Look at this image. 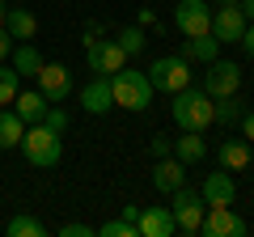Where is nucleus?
<instances>
[{
  "mask_svg": "<svg viewBox=\"0 0 254 237\" xmlns=\"http://www.w3.org/2000/svg\"><path fill=\"white\" fill-rule=\"evenodd\" d=\"M17 93H21V76L13 72V64H0V106H13Z\"/></svg>",
  "mask_w": 254,
  "mask_h": 237,
  "instance_id": "nucleus-26",
  "label": "nucleus"
},
{
  "mask_svg": "<svg viewBox=\"0 0 254 237\" xmlns=\"http://www.w3.org/2000/svg\"><path fill=\"white\" fill-rule=\"evenodd\" d=\"M115 43L127 51V59H131V55H140V51H144V43H148V38H144V26H123V30L115 34Z\"/></svg>",
  "mask_w": 254,
  "mask_h": 237,
  "instance_id": "nucleus-25",
  "label": "nucleus"
},
{
  "mask_svg": "<svg viewBox=\"0 0 254 237\" xmlns=\"http://www.w3.org/2000/svg\"><path fill=\"white\" fill-rule=\"evenodd\" d=\"M242 89V64H233V59H212V64H203V93H208L212 102L216 98H229V93Z\"/></svg>",
  "mask_w": 254,
  "mask_h": 237,
  "instance_id": "nucleus-5",
  "label": "nucleus"
},
{
  "mask_svg": "<svg viewBox=\"0 0 254 237\" xmlns=\"http://www.w3.org/2000/svg\"><path fill=\"white\" fill-rule=\"evenodd\" d=\"M136 26H144V30L157 26V13H153V9H140V13H136Z\"/></svg>",
  "mask_w": 254,
  "mask_h": 237,
  "instance_id": "nucleus-33",
  "label": "nucleus"
},
{
  "mask_svg": "<svg viewBox=\"0 0 254 237\" xmlns=\"http://www.w3.org/2000/svg\"><path fill=\"white\" fill-rule=\"evenodd\" d=\"M9 51H13V34H9L4 26H0V64L9 59Z\"/></svg>",
  "mask_w": 254,
  "mask_h": 237,
  "instance_id": "nucleus-32",
  "label": "nucleus"
},
{
  "mask_svg": "<svg viewBox=\"0 0 254 237\" xmlns=\"http://www.w3.org/2000/svg\"><path fill=\"white\" fill-rule=\"evenodd\" d=\"M17 4H30V0H17Z\"/></svg>",
  "mask_w": 254,
  "mask_h": 237,
  "instance_id": "nucleus-38",
  "label": "nucleus"
},
{
  "mask_svg": "<svg viewBox=\"0 0 254 237\" xmlns=\"http://www.w3.org/2000/svg\"><path fill=\"white\" fill-rule=\"evenodd\" d=\"M43 127H51L55 136H64V131H68V115H64L60 106H47V115H43Z\"/></svg>",
  "mask_w": 254,
  "mask_h": 237,
  "instance_id": "nucleus-28",
  "label": "nucleus"
},
{
  "mask_svg": "<svg viewBox=\"0 0 254 237\" xmlns=\"http://www.w3.org/2000/svg\"><path fill=\"white\" fill-rule=\"evenodd\" d=\"M34 81H38V93H43L51 106H60V102L72 98V72H68L64 64H43L34 72Z\"/></svg>",
  "mask_w": 254,
  "mask_h": 237,
  "instance_id": "nucleus-10",
  "label": "nucleus"
},
{
  "mask_svg": "<svg viewBox=\"0 0 254 237\" xmlns=\"http://www.w3.org/2000/svg\"><path fill=\"white\" fill-rule=\"evenodd\" d=\"M153 186L161 195H174L178 186H187V165L178 161V157H157V165H153Z\"/></svg>",
  "mask_w": 254,
  "mask_h": 237,
  "instance_id": "nucleus-15",
  "label": "nucleus"
},
{
  "mask_svg": "<svg viewBox=\"0 0 254 237\" xmlns=\"http://www.w3.org/2000/svg\"><path fill=\"white\" fill-rule=\"evenodd\" d=\"M174 157H178L182 165H199L203 157H208V140H203V131H182V136L174 140Z\"/></svg>",
  "mask_w": 254,
  "mask_h": 237,
  "instance_id": "nucleus-18",
  "label": "nucleus"
},
{
  "mask_svg": "<svg viewBox=\"0 0 254 237\" xmlns=\"http://www.w3.org/2000/svg\"><path fill=\"white\" fill-rule=\"evenodd\" d=\"M242 47H246V55H254V21H246V34H242Z\"/></svg>",
  "mask_w": 254,
  "mask_h": 237,
  "instance_id": "nucleus-34",
  "label": "nucleus"
},
{
  "mask_svg": "<svg viewBox=\"0 0 254 237\" xmlns=\"http://www.w3.org/2000/svg\"><path fill=\"white\" fill-rule=\"evenodd\" d=\"M4 17H9V0H0V26H4Z\"/></svg>",
  "mask_w": 254,
  "mask_h": 237,
  "instance_id": "nucleus-36",
  "label": "nucleus"
},
{
  "mask_svg": "<svg viewBox=\"0 0 254 237\" xmlns=\"http://www.w3.org/2000/svg\"><path fill=\"white\" fill-rule=\"evenodd\" d=\"M246 34V13L237 0H220V9L212 13V38L216 43H242Z\"/></svg>",
  "mask_w": 254,
  "mask_h": 237,
  "instance_id": "nucleus-8",
  "label": "nucleus"
},
{
  "mask_svg": "<svg viewBox=\"0 0 254 237\" xmlns=\"http://www.w3.org/2000/svg\"><path fill=\"white\" fill-rule=\"evenodd\" d=\"M21 136H26V123L13 106H0V148H17Z\"/></svg>",
  "mask_w": 254,
  "mask_h": 237,
  "instance_id": "nucleus-21",
  "label": "nucleus"
},
{
  "mask_svg": "<svg viewBox=\"0 0 254 237\" xmlns=\"http://www.w3.org/2000/svg\"><path fill=\"white\" fill-rule=\"evenodd\" d=\"M237 127H242L246 144H254V110H242V118H237Z\"/></svg>",
  "mask_w": 254,
  "mask_h": 237,
  "instance_id": "nucleus-31",
  "label": "nucleus"
},
{
  "mask_svg": "<svg viewBox=\"0 0 254 237\" xmlns=\"http://www.w3.org/2000/svg\"><path fill=\"white\" fill-rule=\"evenodd\" d=\"M47 106H51V102H47V98H43L38 89H21L17 98H13V110L21 115V123H26V127H34V123H43Z\"/></svg>",
  "mask_w": 254,
  "mask_h": 237,
  "instance_id": "nucleus-17",
  "label": "nucleus"
},
{
  "mask_svg": "<svg viewBox=\"0 0 254 237\" xmlns=\"http://www.w3.org/2000/svg\"><path fill=\"white\" fill-rule=\"evenodd\" d=\"M148 81H153V89H161V93L187 89L190 85V59H182V55H161V59L148 64Z\"/></svg>",
  "mask_w": 254,
  "mask_h": 237,
  "instance_id": "nucleus-4",
  "label": "nucleus"
},
{
  "mask_svg": "<svg viewBox=\"0 0 254 237\" xmlns=\"http://www.w3.org/2000/svg\"><path fill=\"white\" fill-rule=\"evenodd\" d=\"M136 233H140V237H174V233H178L174 212H170V208H140Z\"/></svg>",
  "mask_w": 254,
  "mask_h": 237,
  "instance_id": "nucleus-14",
  "label": "nucleus"
},
{
  "mask_svg": "<svg viewBox=\"0 0 254 237\" xmlns=\"http://www.w3.org/2000/svg\"><path fill=\"white\" fill-rule=\"evenodd\" d=\"M250 170H254V144H250Z\"/></svg>",
  "mask_w": 254,
  "mask_h": 237,
  "instance_id": "nucleus-37",
  "label": "nucleus"
},
{
  "mask_svg": "<svg viewBox=\"0 0 254 237\" xmlns=\"http://www.w3.org/2000/svg\"><path fill=\"white\" fill-rule=\"evenodd\" d=\"M242 110H246V102H237V93H229V98H216V110H212V123H220V127H237Z\"/></svg>",
  "mask_w": 254,
  "mask_h": 237,
  "instance_id": "nucleus-23",
  "label": "nucleus"
},
{
  "mask_svg": "<svg viewBox=\"0 0 254 237\" xmlns=\"http://www.w3.org/2000/svg\"><path fill=\"white\" fill-rule=\"evenodd\" d=\"M170 212H174V225H178V233H199V220H203V212H208V203H203L199 191L178 186V191L170 195Z\"/></svg>",
  "mask_w": 254,
  "mask_h": 237,
  "instance_id": "nucleus-6",
  "label": "nucleus"
},
{
  "mask_svg": "<svg viewBox=\"0 0 254 237\" xmlns=\"http://www.w3.org/2000/svg\"><path fill=\"white\" fill-rule=\"evenodd\" d=\"M174 26H178L182 38L212 34V4L208 0H178L174 4Z\"/></svg>",
  "mask_w": 254,
  "mask_h": 237,
  "instance_id": "nucleus-7",
  "label": "nucleus"
},
{
  "mask_svg": "<svg viewBox=\"0 0 254 237\" xmlns=\"http://www.w3.org/2000/svg\"><path fill=\"white\" fill-rule=\"evenodd\" d=\"M4 30L13 34V43H30V38L38 34V17L26 4H17V9H9V17H4Z\"/></svg>",
  "mask_w": 254,
  "mask_h": 237,
  "instance_id": "nucleus-19",
  "label": "nucleus"
},
{
  "mask_svg": "<svg viewBox=\"0 0 254 237\" xmlns=\"http://www.w3.org/2000/svg\"><path fill=\"white\" fill-rule=\"evenodd\" d=\"M21 157H26L34 170H51V165H60L64 157V136H55L51 127H43V123H34V127H26V136H21Z\"/></svg>",
  "mask_w": 254,
  "mask_h": 237,
  "instance_id": "nucleus-3",
  "label": "nucleus"
},
{
  "mask_svg": "<svg viewBox=\"0 0 254 237\" xmlns=\"http://www.w3.org/2000/svg\"><path fill=\"white\" fill-rule=\"evenodd\" d=\"M174 98V106H170V115H174V123H178V131H203V127H212V110H216V102L208 98L203 89H178V93H170Z\"/></svg>",
  "mask_w": 254,
  "mask_h": 237,
  "instance_id": "nucleus-2",
  "label": "nucleus"
},
{
  "mask_svg": "<svg viewBox=\"0 0 254 237\" xmlns=\"http://www.w3.org/2000/svg\"><path fill=\"white\" fill-rule=\"evenodd\" d=\"M199 233L203 237H246V220L233 212V203L225 208H208L199 220Z\"/></svg>",
  "mask_w": 254,
  "mask_h": 237,
  "instance_id": "nucleus-11",
  "label": "nucleus"
},
{
  "mask_svg": "<svg viewBox=\"0 0 254 237\" xmlns=\"http://www.w3.org/2000/svg\"><path fill=\"white\" fill-rule=\"evenodd\" d=\"M98 237H140V233H136V220H127V216H110L106 225H98Z\"/></svg>",
  "mask_w": 254,
  "mask_h": 237,
  "instance_id": "nucleus-27",
  "label": "nucleus"
},
{
  "mask_svg": "<svg viewBox=\"0 0 254 237\" xmlns=\"http://www.w3.org/2000/svg\"><path fill=\"white\" fill-rule=\"evenodd\" d=\"M153 81H148V72H140V68H119V72H110V98H115L119 110H148V102H153Z\"/></svg>",
  "mask_w": 254,
  "mask_h": 237,
  "instance_id": "nucleus-1",
  "label": "nucleus"
},
{
  "mask_svg": "<svg viewBox=\"0 0 254 237\" xmlns=\"http://www.w3.org/2000/svg\"><path fill=\"white\" fill-rule=\"evenodd\" d=\"M178 55H182V59H190V64H212V59L220 55V43L212 34H195V38H182Z\"/></svg>",
  "mask_w": 254,
  "mask_h": 237,
  "instance_id": "nucleus-16",
  "label": "nucleus"
},
{
  "mask_svg": "<svg viewBox=\"0 0 254 237\" xmlns=\"http://www.w3.org/2000/svg\"><path fill=\"white\" fill-rule=\"evenodd\" d=\"M4 233L9 237H47V225L38 216H30V212H21V216H13L9 225H4Z\"/></svg>",
  "mask_w": 254,
  "mask_h": 237,
  "instance_id": "nucleus-24",
  "label": "nucleus"
},
{
  "mask_svg": "<svg viewBox=\"0 0 254 237\" xmlns=\"http://www.w3.org/2000/svg\"><path fill=\"white\" fill-rule=\"evenodd\" d=\"M220 170H246V165H250V144H246V140H225V144H220Z\"/></svg>",
  "mask_w": 254,
  "mask_h": 237,
  "instance_id": "nucleus-22",
  "label": "nucleus"
},
{
  "mask_svg": "<svg viewBox=\"0 0 254 237\" xmlns=\"http://www.w3.org/2000/svg\"><path fill=\"white\" fill-rule=\"evenodd\" d=\"M203 203L208 208H225V203L237 199V182L229 178V170H216V174H203V186H199Z\"/></svg>",
  "mask_w": 254,
  "mask_h": 237,
  "instance_id": "nucleus-13",
  "label": "nucleus"
},
{
  "mask_svg": "<svg viewBox=\"0 0 254 237\" xmlns=\"http://www.w3.org/2000/svg\"><path fill=\"white\" fill-rule=\"evenodd\" d=\"M85 64H89V72L110 76V72H119V68L127 64V51L115 43V38H98V43L85 47Z\"/></svg>",
  "mask_w": 254,
  "mask_h": 237,
  "instance_id": "nucleus-9",
  "label": "nucleus"
},
{
  "mask_svg": "<svg viewBox=\"0 0 254 237\" xmlns=\"http://www.w3.org/2000/svg\"><path fill=\"white\" fill-rule=\"evenodd\" d=\"M242 4V13H246V21H254V0H237Z\"/></svg>",
  "mask_w": 254,
  "mask_h": 237,
  "instance_id": "nucleus-35",
  "label": "nucleus"
},
{
  "mask_svg": "<svg viewBox=\"0 0 254 237\" xmlns=\"http://www.w3.org/2000/svg\"><path fill=\"white\" fill-rule=\"evenodd\" d=\"M9 64H13V72H17V76H34L38 68H43V55H38L34 43H17L9 51Z\"/></svg>",
  "mask_w": 254,
  "mask_h": 237,
  "instance_id": "nucleus-20",
  "label": "nucleus"
},
{
  "mask_svg": "<svg viewBox=\"0 0 254 237\" xmlns=\"http://www.w3.org/2000/svg\"><path fill=\"white\" fill-rule=\"evenodd\" d=\"M76 102H81V110H89V115H106V110L115 106V98H110V76H98V72H93L89 81L81 85Z\"/></svg>",
  "mask_w": 254,
  "mask_h": 237,
  "instance_id": "nucleus-12",
  "label": "nucleus"
},
{
  "mask_svg": "<svg viewBox=\"0 0 254 237\" xmlns=\"http://www.w3.org/2000/svg\"><path fill=\"white\" fill-rule=\"evenodd\" d=\"M98 229H89V225H81V220H68V225H60V237H93Z\"/></svg>",
  "mask_w": 254,
  "mask_h": 237,
  "instance_id": "nucleus-29",
  "label": "nucleus"
},
{
  "mask_svg": "<svg viewBox=\"0 0 254 237\" xmlns=\"http://www.w3.org/2000/svg\"><path fill=\"white\" fill-rule=\"evenodd\" d=\"M68 4H76V0H68Z\"/></svg>",
  "mask_w": 254,
  "mask_h": 237,
  "instance_id": "nucleus-39",
  "label": "nucleus"
},
{
  "mask_svg": "<svg viewBox=\"0 0 254 237\" xmlns=\"http://www.w3.org/2000/svg\"><path fill=\"white\" fill-rule=\"evenodd\" d=\"M148 153H153V157H170L174 153V140L170 136H153V140H148Z\"/></svg>",
  "mask_w": 254,
  "mask_h": 237,
  "instance_id": "nucleus-30",
  "label": "nucleus"
}]
</instances>
